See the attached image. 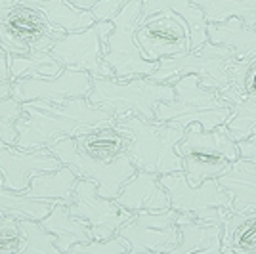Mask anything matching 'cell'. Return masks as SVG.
<instances>
[{
	"label": "cell",
	"mask_w": 256,
	"mask_h": 254,
	"mask_svg": "<svg viewBox=\"0 0 256 254\" xmlns=\"http://www.w3.org/2000/svg\"><path fill=\"white\" fill-rule=\"evenodd\" d=\"M0 216H2V212H0Z\"/></svg>",
	"instance_id": "cell-42"
},
{
	"label": "cell",
	"mask_w": 256,
	"mask_h": 254,
	"mask_svg": "<svg viewBox=\"0 0 256 254\" xmlns=\"http://www.w3.org/2000/svg\"><path fill=\"white\" fill-rule=\"evenodd\" d=\"M115 201L130 212L170 208V195L162 188L159 174L140 168H136L132 178L124 184Z\"/></svg>",
	"instance_id": "cell-17"
},
{
	"label": "cell",
	"mask_w": 256,
	"mask_h": 254,
	"mask_svg": "<svg viewBox=\"0 0 256 254\" xmlns=\"http://www.w3.org/2000/svg\"><path fill=\"white\" fill-rule=\"evenodd\" d=\"M0 186H4V176H2V172H0Z\"/></svg>",
	"instance_id": "cell-41"
},
{
	"label": "cell",
	"mask_w": 256,
	"mask_h": 254,
	"mask_svg": "<svg viewBox=\"0 0 256 254\" xmlns=\"http://www.w3.org/2000/svg\"><path fill=\"white\" fill-rule=\"evenodd\" d=\"M178 212L166 210H140L118 228V235L130 244L128 254H172L180 241L176 226Z\"/></svg>",
	"instance_id": "cell-12"
},
{
	"label": "cell",
	"mask_w": 256,
	"mask_h": 254,
	"mask_svg": "<svg viewBox=\"0 0 256 254\" xmlns=\"http://www.w3.org/2000/svg\"><path fill=\"white\" fill-rule=\"evenodd\" d=\"M206 38L216 46L230 48L235 60H248L256 56V27H246L237 18H230L222 23H208Z\"/></svg>",
	"instance_id": "cell-20"
},
{
	"label": "cell",
	"mask_w": 256,
	"mask_h": 254,
	"mask_svg": "<svg viewBox=\"0 0 256 254\" xmlns=\"http://www.w3.org/2000/svg\"><path fill=\"white\" fill-rule=\"evenodd\" d=\"M90 90H92V74L71 67H65L54 78L29 76L12 82V96L22 104L27 102L64 104L71 98L88 96Z\"/></svg>",
	"instance_id": "cell-15"
},
{
	"label": "cell",
	"mask_w": 256,
	"mask_h": 254,
	"mask_svg": "<svg viewBox=\"0 0 256 254\" xmlns=\"http://www.w3.org/2000/svg\"><path fill=\"white\" fill-rule=\"evenodd\" d=\"M113 31V22H96L82 31L65 32L50 48V54L64 65L78 71H86L92 78L115 76L113 69L104 62L107 36Z\"/></svg>",
	"instance_id": "cell-11"
},
{
	"label": "cell",
	"mask_w": 256,
	"mask_h": 254,
	"mask_svg": "<svg viewBox=\"0 0 256 254\" xmlns=\"http://www.w3.org/2000/svg\"><path fill=\"white\" fill-rule=\"evenodd\" d=\"M115 124L130 136L126 155L136 168L155 172L159 176L184 170V160L176 153V144L182 140L186 128L148 120L138 115L115 118Z\"/></svg>",
	"instance_id": "cell-3"
},
{
	"label": "cell",
	"mask_w": 256,
	"mask_h": 254,
	"mask_svg": "<svg viewBox=\"0 0 256 254\" xmlns=\"http://www.w3.org/2000/svg\"><path fill=\"white\" fill-rule=\"evenodd\" d=\"M69 254H128L130 252V244L115 233L109 239H92L88 243H76L73 244Z\"/></svg>",
	"instance_id": "cell-34"
},
{
	"label": "cell",
	"mask_w": 256,
	"mask_h": 254,
	"mask_svg": "<svg viewBox=\"0 0 256 254\" xmlns=\"http://www.w3.org/2000/svg\"><path fill=\"white\" fill-rule=\"evenodd\" d=\"M203 12L206 23H222L237 18L246 27H256V0H193Z\"/></svg>",
	"instance_id": "cell-28"
},
{
	"label": "cell",
	"mask_w": 256,
	"mask_h": 254,
	"mask_svg": "<svg viewBox=\"0 0 256 254\" xmlns=\"http://www.w3.org/2000/svg\"><path fill=\"white\" fill-rule=\"evenodd\" d=\"M180 241L172 254H220L222 252V224L180 214L176 218Z\"/></svg>",
	"instance_id": "cell-18"
},
{
	"label": "cell",
	"mask_w": 256,
	"mask_h": 254,
	"mask_svg": "<svg viewBox=\"0 0 256 254\" xmlns=\"http://www.w3.org/2000/svg\"><path fill=\"white\" fill-rule=\"evenodd\" d=\"M80 180L69 166H62L52 172H38L29 182V188L23 191L29 197L50 201L54 204H71L75 195L76 182Z\"/></svg>",
	"instance_id": "cell-21"
},
{
	"label": "cell",
	"mask_w": 256,
	"mask_h": 254,
	"mask_svg": "<svg viewBox=\"0 0 256 254\" xmlns=\"http://www.w3.org/2000/svg\"><path fill=\"white\" fill-rule=\"evenodd\" d=\"M218 94L222 96L226 102H230V104H232V109H234L232 116H230L228 122H226V126L230 130L232 138H234L235 142H239V140L250 136L256 130V102L254 100L241 98L232 84L220 88Z\"/></svg>",
	"instance_id": "cell-27"
},
{
	"label": "cell",
	"mask_w": 256,
	"mask_h": 254,
	"mask_svg": "<svg viewBox=\"0 0 256 254\" xmlns=\"http://www.w3.org/2000/svg\"><path fill=\"white\" fill-rule=\"evenodd\" d=\"M176 153L184 160V172L192 186L218 180L239 159L237 142L226 124L204 130L199 122H192L176 144Z\"/></svg>",
	"instance_id": "cell-2"
},
{
	"label": "cell",
	"mask_w": 256,
	"mask_h": 254,
	"mask_svg": "<svg viewBox=\"0 0 256 254\" xmlns=\"http://www.w3.org/2000/svg\"><path fill=\"white\" fill-rule=\"evenodd\" d=\"M23 115V104L14 96L0 100V140L8 146H18V120Z\"/></svg>",
	"instance_id": "cell-33"
},
{
	"label": "cell",
	"mask_w": 256,
	"mask_h": 254,
	"mask_svg": "<svg viewBox=\"0 0 256 254\" xmlns=\"http://www.w3.org/2000/svg\"><path fill=\"white\" fill-rule=\"evenodd\" d=\"M222 254H256V210H234L226 216Z\"/></svg>",
	"instance_id": "cell-24"
},
{
	"label": "cell",
	"mask_w": 256,
	"mask_h": 254,
	"mask_svg": "<svg viewBox=\"0 0 256 254\" xmlns=\"http://www.w3.org/2000/svg\"><path fill=\"white\" fill-rule=\"evenodd\" d=\"M230 84L241 98L256 102V56L248 60H234L230 67Z\"/></svg>",
	"instance_id": "cell-32"
},
{
	"label": "cell",
	"mask_w": 256,
	"mask_h": 254,
	"mask_svg": "<svg viewBox=\"0 0 256 254\" xmlns=\"http://www.w3.org/2000/svg\"><path fill=\"white\" fill-rule=\"evenodd\" d=\"M62 166V160L48 149H20L0 140V172L4 176V188L8 190L23 193L34 174L52 172Z\"/></svg>",
	"instance_id": "cell-16"
},
{
	"label": "cell",
	"mask_w": 256,
	"mask_h": 254,
	"mask_svg": "<svg viewBox=\"0 0 256 254\" xmlns=\"http://www.w3.org/2000/svg\"><path fill=\"white\" fill-rule=\"evenodd\" d=\"M113 120L115 116L94 106L86 96L71 98L64 104L27 102L18 120V148L48 149L60 138H76Z\"/></svg>",
	"instance_id": "cell-1"
},
{
	"label": "cell",
	"mask_w": 256,
	"mask_h": 254,
	"mask_svg": "<svg viewBox=\"0 0 256 254\" xmlns=\"http://www.w3.org/2000/svg\"><path fill=\"white\" fill-rule=\"evenodd\" d=\"M8 96H12V82H4V84H0V100H4Z\"/></svg>",
	"instance_id": "cell-40"
},
{
	"label": "cell",
	"mask_w": 256,
	"mask_h": 254,
	"mask_svg": "<svg viewBox=\"0 0 256 254\" xmlns=\"http://www.w3.org/2000/svg\"><path fill=\"white\" fill-rule=\"evenodd\" d=\"M176 12L190 25L192 34V50L208 42L206 38V20L199 6L193 4V0H142V16H153L159 12Z\"/></svg>",
	"instance_id": "cell-26"
},
{
	"label": "cell",
	"mask_w": 256,
	"mask_h": 254,
	"mask_svg": "<svg viewBox=\"0 0 256 254\" xmlns=\"http://www.w3.org/2000/svg\"><path fill=\"white\" fill-rule=\"evenodd\" d=\"M16 2L27 4L34 10H40L56 27L64 29L65 32L82 31L96 23L92 12L80 10L67 0H16Z\"/></svg>",
	"instance_id": "cell-25"
},
{
	"label": "cell",
	"mask_w": 256,
	"mask_h": 254,
	"mask_svg": "<svg viewBox=\"0 0 256 254\" xmlns=\"http://www.w3.org/2000/svg\"><path fill=\"white\" fill-rule=\"evenodd\" d=\"M142 20V0H128L111 18L113 31L107 36L104 62H106L118 80H128L134 76H151L157 71L159 62H148L140 50L136 29Z\"/></svg>",
	"instance_id": "cell-7"
},
{
	"label": "cell",
	"mask_w": 256,
	"mask_h": 254,
	"mask_svg": "<svg viewBox=\"0 0 256 254\" xmlns=\"http://www.w3.org/2000/svg\"><path fill=\"white\" fill-rule=\"evenodd\" d=\"M65 67L50 52L36 50L27 56H10V74L12 82L18 78H29V76H44L54 78L64 71Z\"/></svg>",
	"instance_id": "cell-30"
},
{
	"label": "cell",
	"mask_w": 256,
	"mask_h": 254,
	"mask_svg": "<svg viewBox=\"0 0 256 254\" xmlns=\"http://www.w3.org/2000/svg\"><path fill=\"white\" fill-rule=\"evenodd\" d=\"M23 230V244L20 254H56L60 252L56 246V235L48 232L36 220H20Z\"/></svg>",
	"instance_id": "cell-31"
},
{
	"label": "cell",
	"mask_w": 256,
	"mask_h": 254,
	"mask_svg": "<svg viewBox=\"0 0 256 254\" xmlns=\"http://www.w3.org/2000/svg\"><path fill=\"white\" fill-rule=\"evenodd\" d=\"M73 216L82 218L94 239H109L118 232V228L128 222L134 212L126 210L115 199H107L98 193V186L90 180H78L73 195V202L67 204Z\"/></svg>",
	"instance_id": "cell-14"
},
{
	"label": "cell",
	"mask_w": 256,
	"mask_h": 254,
	"mask_svg": "<svg viewBox=\"0 0 256 254\" xmlns=\"http://www.w3.org/2000/svg\"><path fill=\"white\" fill-rule=\"evenodd\" d=\"M48 151L62 160V164L73 170L80 180L94 182L98 193L107 199H117L124 184L136 172V166L128 155H120L111 162L92 159L76 149L75 138H60L48 148Z\"/></svg>",
	"instance_id": "cell-10"
},
{
	"label": "cell",
	"mask_w": 256,
	"mask_h": 254,
	"mask_svg": "<svg viewBox=\"0 0 256 254\" xmlns=\"http://www.w3.org/2000/svg\"><path fill=\"white\" fill-rule=\"evenodd\" d=\"M160 184L170 195V206L180 214L222 224L226 216L234 212L232 195L218 184V180H204L199 186H192L186 172L178 170L162 174Z\"/></svg>",
	"instance_id": "cell-9"
},
{
	"label": "cell",
	"mask_w": 256,
	"mask_h": 254,
	"mask_svg": "<svg viewBox=\"0 0 256 254\" xmlns=\"http://www.w3.org/2000/svg\"><path fill=\"white\" fill-rule=\"evenodd\" d=\"M4 82H12L10 56L6 54V50L0 48V84H4Z\"/></svg>",
	"instance_id": "cell-38"
},
{
	"label": "cell",
	"mask_w": 256,
	"mask_h": 254,
	"mask_svg": "<svg viewBox=\"0 0 256 254\" xmlns=\"http://www.w3.org/2000/svg\"><path fill=\"white\" fill-rule=\"evenodd\" d=\"M126 2L128 0H104V2L96 4L90 12H92V16L96 18V22H107V20H111L118 12V8H120L122 4H126Z\"/></svg>",
	"instance_id": "cell-36"
},
{
	"label": "cell",
	"mask_w": 256,
	"mask_h": 254,
	"mask_svg": "<svg viewBox=\"0 0 256 254\" xmlns=\"http://www.w3.org/2000/svg\"><path fill=\"white\" fill-rule=\"evenodd\" d=\"M218 184L232 195L235 212L256 210V162L239 157Z\"/></svg>",
	"instance_id": "cell-22"
},
{
	"label": "cell",
	"mask_w": 256,
	"mask_h": 254,
	"mask_svg": "<svg viewBox=\"0 0 256 254\" xmlns=\"http://www.w3.org/2000/svg\"><path fill=\"white\" fill-rule=\"evenodd\" d=\"M40 224L56 235V246L60 254H65L73 244L88 243L94 239L90 226L82 218L73 216L67 208V204H54L50 214L42 218Z\"/></svg>",
	"instance_id": "cell-23"
},
{
	"label": "cell",
	"mask_w": 256,
	"mask_h": 254,
	"mask_svg": "<svg viewBox=\"0 0 256 254\" xmlns=\"http://www.w3.org/2000/svg\"><path fill=\"white\" fill-rule=\"evenodd\" d=\"M23 244V230L18 218L0 216V254H20Z\"/></svg>",
	"instance_id": "cell-35"
},
{
	"label": "cell",
	"mask_w": 256,
	"mask_h": 254,
	"mask_svg": "<svg viewBox=\"0 0 256 254\" xmlns=\"http://www.w3.org/2000/svg\"><path fill=\"white\" fill-rule=\"evenodd\" d=\"M67 2H71L73 6H76V8H80V10H92L96 4H100V2H104V0H67Z\"/></svg>",
	"instance_id": "cell-39"
},
{
	"label": "cell",
	"mask_w": 256,
	"mask_h": 254,
	"mask_svg": "<svg viewBox=\"0 0 256 254\" xmlns=\"http://www.w3.org/2000/svg\"><path fill=\"white\" fill-rule=\"evenodd\" d=\"M142 56L148 62H160L164 58L180 56L192 50L190 25L176 12H159L142 16L136 29Z\"/></svg>",
	"instance_id": "cell-13"
},
{
	"label": "cell",
	"mask_w": 256,
	"mask_h": 254,
	"mask_svg": "<svg viewBox=\"0 0 256 254\" xmlns=\"http://www.w3.org/2000/svg\"><path fill=\"white\" fill-rule=\"evenodd\" d=\"M237 148H239V157L256 162V130L250 136L239 140L237 142Z\"/></svg>",
	"instance_id": "cell-37"
},
{
	"label": "cell",
	"mask_w": 256,
	"mask_h": 254,
	"mask_svg": "<svg viewBox=\"0 0 256 254\" xmlns=\"http://www.w3.org/2000/svg\"><path fill=\"white\" fill-rule=\"evenodd\" d=\"M86 98L115 118L138 115L155 120V107L160 102L174 100V86L157 82L151 76H134L128 80L100 76L92 78V90Z\"/></svg>",
	"instance_id": "cell-5"
},
{
	"label": "cell",
	"mask_w": 256,
	"mask_h": 254,
	"mask_svg": "<svg viewBox=\"0 0 256 254\" xmlns=\"http://www.w3.org/2000/svg\"><path fill=\"white\" fill-rule=\"evenodd\" d=\"M174 100L160 102L155 107V120L172 126L188 128L199 122L204 130L226 124L232 116V104L226 102L218 90L201 86L195 74H184L172 82Z\"/></svg>",
	"instance_id": "cell-4"
},
{
	"label": "cell",
	"mask_w": 256,
	"mask_h": 254,
	"mask_svg": "<svg viewBox=\"0 0 256 254\" xmlns=\"http://www.w3.org/2000/svg\"><path fill=\"white\" fill-rule=\"evenodd\" d=\"M76 149L88 157L104 162H111L120 155H126L130 148V136L122 128L113 122H107L90 132L78 134L75 138Z\"/></svg>",
	"instance_id": "cell-19"
},
{
	"label": "cell",
	"mask_w": 256,
	"mask_h": 254,
	"mask_svg": "<svg viewBox=\"0 0 256 254\" xmlns=\"http://www.w3.org/2000/svg\"><path fill=\"white\" fill-rule=\"evenodd\" d=\"M54 208V202L42 201V199H34L29 197L27 193L20 191H12L4 186H0V212L14 216L18 220H36L40 222L46 218L50 210Z\"/></svg>",
	"instance_id": "cell-29"
},
{
	"label": "cell",
	"mask_w": 256,
	"mask_h": 254,
	"mask_svg": "<svg viewBox=\"0 0 256 254\" xmlns=\"http://www.w3.org/2000/svg\"><path fill=\"white\" fill-rule=\"evenodd\" d=\"M234 60L235 58L230 48L204 42L195 50L160 60L159 67L151 74V78L157 82L172 84L184 74H195L201 86L220 90L230 84V67Z\"/></svg>",
	"instance_id": "cell-8"
},
{
	"label": "cell",
	"mask_w": 256,
	"mask_h": 254,
	"mask_svg": "<svg viewBox=\"0 0 256 254\" xmlns=\"http://www.w3.org/2000/svg\"><path fill=\"white\" fill-rule=\"evenodd\" d=\"M64 34V29L56 27L40 10L16 0H0V48L8 56L50 52Z\"/></svg>",
	"instance_id": "cell-6"
}]
</instances>
